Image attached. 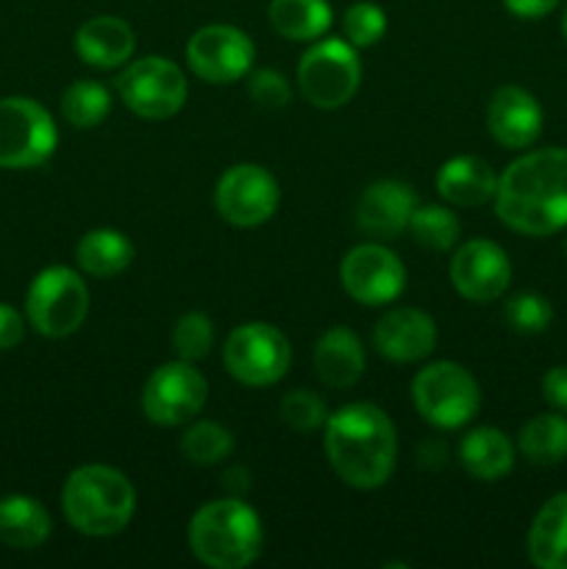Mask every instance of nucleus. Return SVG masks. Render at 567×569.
Returning <instances> with one entry per match:
<instances>
[{"label":"nucleus","instance_id":"2eb2a0df","mask_svg":"<svg viewBox=\"0 0 567 569\" xmlns=\"http://www.w3.org/2000/svg\"><path fill=\"white\" fill-rule=\"evenodd\" d=\"M511 281V261L500 244L470 239L450 261V283L470 303H489L506 292Z\"/></svg>","mask_w":567,"mask_h":569},{"label":"nucleus","instance_id":"f257e3e1","mask_svg":"<svg viewBox=\"0 0 567 569\" xmlns=\"http://www.w3.org/2000/svg\"><path fill=\"white\" fill-rule=\"evenodd\" d=\"M495 214L526 237H550L567 226V148H543L511 161L498 176Z\"/></svg>","mask_w":567,"mask_h":569},{"label":"nucleus","instance_id":"f03ea898","mask_svg":"<svg viewBox=\"0 0 567 569\" xmlns=\"http://www.w3.org/2000/svg\"><path fill=\"white\" fill-rule=\"evenodd\" d=\"M328 465L354 489L384 487L398 461V431L384 409L372 403H348L326 420L322 437Z\"/></svg>","mask_w":567,"mask_h":569},{"label":"nucleus","instance_id":"4468645a","mask_svg":"<svg viewBox=\"0 0 567 569\" xmlns=\"http://www.w3.org/2000/svg\"><path fill=\"white\" fill-rule=\"evenodd\" d=\"M256 48L245 31L233 26H206L187 42V64L200 81L233 83L253 67Z\"/></svg>","mask_w":567,"mask_h":569},{"label":"nucleus","instance_id":"c756f323","mask_svg":"<svg viewBox=\"0 0 567 569\" xmlns=\"http://www.w3.org/2000/svg\"><path fill=\"white\" fill-rule=\"evenodd\" d=\"M183 459L200 467H215L233 453V433L220 422H195L181 437Z\"/></svg>","mask_w":567,"mask_h":569},{"label":"nucleus","instance_id":"b1692460","mask_svg":"<svg viewBox=\"0 0 567 569\" xmlns=\"http://www.w3.org/2000/svg\"><path fill=\"white\" fill-rule=\"evenodd\" d=\"M48 509L28 495L0 498V542L17 550H33L50 537Z\"/></svg>","mask_w":567,"mask_h":569},{"label":"nucleus","instance_id":"a211bd4d","mask_svg":"<svg viewBox=\"0 0 567 569\" xmlns=\"http://www.w3.org/2000/svg\"><path fill=\"white\" fill-rule=\"evenodd\" d=\"M417 209V194L409 183L384 178L370 183L356 203V222L365 233L392 239L409 231V220Z\"/></svg>","mask_w":567,"mask_h":569},{"label":"nucleus","instance_id":"393cba45","mask_svg":"<svg viewBox=\"0 0 567 569\" xmlns=\"http://www.w3.org/2000/svg\"><path fill=\"white\" fill-rule=\"evenodd\" d=\"M76 261L87 276L92 278H115L128 270L133 261L131 239L115 228H94L83 233L76 248Z\"/></svg>","mask_w":567,"mask_h":569},{"label":"nucleus","instance_id":"423d86ee","mask_svg":"<svg viewBox=\"0 0 567 569\" xmlns=\"http://www.w3.org/2000/svg\"><path fill=\"white\" fill-rule=\"evenodd\" d=\"M361 83V64L348 39H320L298 64V87L306 103L334 111L350 103Z\"/></svg>","mask_w":567,"mask_h":569},{"label":"nucleus","instance_id":"9d476101","mask_svg":"<svg viewBox=\"0 0 567 569\" xmlns=\"http://www.w3.org/2000/svg\"><path fill=\"white\" fill-rule=\"evenodd\" d=\"M117 94L142 120H170L187 103V76L165 56H145L117 76Z\"/></svg>","mask_w":567,"mask_h":569},{"label":"nucleus","instance_id":"cd10ccee","mask_svg":"<svg viewBox=\"0 0 567 569\" xmlns=\"http://www.w3.org/2000/svg\"><path fill=\"white\" fill-rule=\"evenodd\" d=\"M111 111V92L100 81L83 78L61 94V114L76 128H98Z\"/></svg>","mask_w":567,"mask_h":569},{"label":"nucleus","instance_id":"9b49d317","mask_svg":"<svg viewBox=\"0 0 567 569\" xmlns=\"http://www.w3.org/2000/svg\"><path fill=\"white\" fill-rule=\"evenodd\" d=\"M209 398V383L192 361H167L150 372L142 389V411L150 422L165 428L192 422Z\"/></svg>","mask_w":567,"mask_h":569},{"label":"nucleus","instance_id":"f704fd0d","mask_svg":"<svg viewBox=\"0 0 567 569\" xmlns=\"http://www.w3.org/2000/svg\"><path fill=\"white\" fill-rule=\"evenodd\" d=\"M248 94L259 109L278 111L284 106H289L292 100V89H289V81L278 70H256L248 81Z\"/></svg>","mask_w":567,"mask_h":569},{"label":"nucleus","instance_id":"aec40b11","mask_svg":"<svg viewBox=\"0 0 567 569\" xmlns=\"http://www.w3.org/2000/svg\"><path fill=\"white\" fill-rule=\"evenodd\" d=\"M495 189H498V176L478 156H454L437 172V192L461 209L489 203L495 198Z\"/></svg>","mask_w":567,"mask_h":569},{"label":"nucleus","instance_id":"6e6552de","mask_svg":"<svg viewBox=\"0 0 567 569\" xmlns=\"http://www.w3.org/2000/svg\"><path fill=\"white\" fill-rule=\"evenodd\" d=\"M59 128L44 106L31 98L0 100V167L28 170L56 153Z\"/></svg>","mask_w":567,"mask_h":569},{"label":"nucleus","instance_id":"0eeeda50","mask_svg":"<svg viewBox=\"0 0 567 569\" xmlns=\"http://www.w3.org/2000/svg\"><path fill=\"white\" fill-rule=\"evenodd\" d=\"M26 311L31 326L42 337H70L83 326L89 315L87 283L70 267H48L28 287Z\"/></svg>","mask_w":567,"mask_h":569},{"label":"nucleus","instance_id":"ddd939ff","mask_svg":"<svg viewBox=\"0 0 567 569\" xmlns=\"http://www.w3.org/2000/svg\"><path fill=\"white\" fill-rule=\"evenodd\" d=\"M342 289L361 306H387L406 287V267L389 248L376 242L356 244L339 264Z\"/></svg>","mask_w":567,"mask_h":569},{"label":"nucleus","instance_id":"f8f14e48","mask_svg":"<svg viewBox=\"0 0 567 569\" xmlns=\"http://www.w3.org/2000/svg\"><path fill=\"white\" fill-rule=\"evenodd\" d=\"M281 203V189L261 164H233L215 187V209L237 228H256L270 220Z\"/></svg>","mask_w":567,"mask_h":569},{"label":"nucleus","instance_id":"c85d7f7f","mask_svg":"<svg viewBox=\"0 0 567 569\" xmlns=\"http://www.w3.org/2000/svg\"><path fill=\"white\" fill-rule=\"evenodd\" d=\"M409 233L417 244L434 253H445L459 242V217L445 206H417L409 220Z\"/></svg>","mask_w":567,"mask_h":569},{"label":"nucleus","instance_id":"bb28decb","mask_svg":"<svg viewBox=\"0 0 567 569\" xmlns=\"http://www.w3.org/2000/svg\"><path fill=\"white\" fill-rule=\"evenodd\" d=\"M517 448L531 465H559L567 459V420L561 415H537L520 428Z\"/></svg>","mask_w":567,"mask_h":569},{"label":"nucleus","instance_id":"4c0bfd02","mask_svg":"<svg viewBox=\"0 0 567 569\" xmlns=\"http://www.w3.org/2000/svg\"><path fill=\"white\" fill-rule=\"evenodd\" d=\"M561 0H504L506 9L520 20H539V17L550 14Z\"/></svg>","mask_w":567,"mask_h":569},{"label":"nucleus","instance_id":"e433bc0d","mask_svg":"<svg viewBox=\"0 0 567 569\" xmlns=\"http://www.w3.org/2000/svg\"><path fill=\"white\" fill-rule=\"evenodd\" d=\"M543 398L554 409L567 411V367H550L543 376Z\"/></svg>","mask_w":567,"mask_h":569},{"label":"nucleus","instance_id":"72a5a7b5","mask_svg":"<svg viewBox=\"0 0 567 569\" xmlns=\"http://www.w3.org/2000/svg\"><path fill=\"white\" fill-rule=\"evenodd\" d=\"M281 420L298 433L317 431L328 420L326 400L317 392H311V389H292L281 400Z\"/></svg>","mask_w":567,"mask_h":569},{"label":"nucleus","instance_id":"473e14b6","mask_svg":"<svg viewBox=\"0 0 567 569\" xmlns=\"http://www.w3.org/2000/svg\"><path fill=\"white\" fill-rule=\"evenodd\" d=\"M342 31L354 48H372L387 33V14L376 3H354L342 17Z\"/></svg>","mask_w":567,"mask_h":569},{"label":"nucleus","instance_id":"f3484780","mask_svg":"<svg viewBox=\"0 0 567 569\" xmlns=\"http://www.w3.org/2000/svg\"><path fill=\"white\" fill-rule=\"evenodd\" d=\"M487 128L498 144L509 150L531 148L543 133V106L528 89L506 83L495 89L487 106Z\"/></svg>","mask_w":567,"mask_h":569},{"label":"nucleus","instance_id":"c9c22d12","mask_svg":"<svg viewBox=\"0 0 567 569\" xmlns=\"http://www.w3.org/2000/svg\"><path fill=\"white\" fill-rule=\"evenodd\" d=\"M22 333H26V322H22L20 311L0 303V350L17 348L22 342Z\"/></svg>","mask_w":567,"mask_h":569},{"label":"nucleus","instance_id":"20e7f679","mask_svg":"<svg viewBox=\"0 0 567 569\" xmlns=\"http://www.w3.org/2000/svg\"><path fill=\"white\" fill-rule=\"evenodd\" d=\"M61 509L67 522L83 537H115L131 522L137 511V492L115 467L83 465L64 481Z\"/></svg>","mask_w":567,"mask_h":569},{"label":"nucleus","instance_id":"1a4fd4ad","mask_svg":"<svg viewBox=\"0 0 567 569\" xmlns=\"http://www.w3.org/2000/svg\"><path fill=\"white\" fill-rule=\"evenodd\" d=\"M222 361L233 381L245 387H272L287 376L292 348L270 322H245L228 333Z\"/></svg>","mask_w":567,"mask_h":569},{"label":"nucleus","instance_id":"7ed1b4c3","mask_svg":"<svg viewBox=\"0 0 567 569\" xmlns=\"http://www.w3.org/2000/svg\"><path fill=\"white\" fill-rule=\"evenodd\" d=\"M187 542L200 565L242 569L261 556L265 528L242 498H222L195 511L187 528Z\"/></svg>","mask_w":567,"mask_h":569},{"label":"nucleus","instance_id":"dca6fc26","mask_svg":"<svg viewBox=\"0 0 567 569\" xmlns=\"http://www.w3.org/2000/svg\"><path fill=\"white\" fill-rule=\"evenodd\" d=\"M372 345L378 353L398 365H415L437 348V322L431 315L411 306L387 311L372 328Z\"/></svg>","mask_w":567,"mask_h":569},{"label":"nucleus","instance_id":"5701e85b","mask_svg":"<svg viewBox=\"0 0 567 569\" xmlns=\"http://www.w3.org/2000/svg\"><path fill=\"white\" fill-rule=\"evenodd\" d=\"M528 556L539 569H567V492L537 511L528 528Z\"/></svg>","mask_w":567,"mask_h":569},{"label":"nucleus","instance_id":"6ab92c4d","mask_svg":"<svg viewBox=\"0 0 567 569\" xmlns=\"http://www.w3.org/2000/svg\"><path fill=\"white\" fill-rule=\"evenodd\" d=\"M133 28L115 14H98L76 31V53L98 70H115L133 56Z\"/></svg>","mask_w":567,"mask_h":569},{"label":"nucleus","instance_id":"412c9836","mask_svg":"<svg viewBox=\"0 0 567 569\" xmlns=\"http://www.w3.org/2000/svg\"><path fill=\"white\" fill-rule=\"evenodd\" d=\"M365 348L348 328H331L315 345V372L326 387L348 389L365 372Z\"/></svg>","mask_w":567,"mask_h":569},{"label":"nucleus","instance_id":"7c9ffc66","mask_svg":"<svg viewBox=\"0 0 567 569\" xmlns=\"http://www.w3.org/2000/svg\"><path fill=\"white\" fill-rule=\"evenodd\" d=\"M170 339L178 359L192 361L195 365V361L206 359L211 353V345H215V322L203 311H189V315L178 317Z\"/></svg>","mask_w":567,"mask_h":569},{"label":"nucleus","instance_id":"39448f33","mask_svg":"<svg viewBox=\"0 0 567 569\" xmlns=\"http://www.w3.org/2000/svg\"><path fill=\"white\" fill-rule=\"evenodd\" d=\"M411 403L428 426L454 431L478 415L481 387L456 361H434L411 381Z\"/></svg>","mask_w":567,"mask_h":569},{"label":"nucleus","instance_id":"2f4dec72","mask_svg":"<svg viewBox=\"0 0 567 569\" xmlns=\"http://www.w3.org/2000/svg\"><path fill=\"white\" fill-rule=\"evenodd\" d=\"M504 320L511 331L517 333H543L554 322V306L545 295L537 292H520L515 298L506 300Z\"/></svg>","mask_w":567,"mask_h":569},{"label":"nucleus","instance_id":"a878e982","mask_svg":"<svg viewBox=\"0 0 567 569\" xmlns=\"http://www.w3.org/2000/svg\"><path fill=\"white\" fill-rule=\"evenodd\" d=\"M270 26L292 42H315L331 28L334 11L328 0H270Z\"/></svg>","mask_w":567,"mask_h":569},{"label":"nucleus","instance_id":"58836bf2","mask_svg":"<svg viewBox=\"0 0 567 569\" xmlns=\"http://www.w3.org/2000/svg\"><path fill=\"white\" fill-rule=\"evenodd\" d=\"M222 487L231 492V498H245V492L250 489V472L245 467H231V470L222 476Z\"/></svg>","mask_w":567,"mask_h":569},{"label":"nucleus","instance_id":"ea45409f","mask_svg":"<svg viewBox=\"0 0 567 569\" xmlns=\"http://www.w3.org/2000/svg\"><path fill=\"white\" fill-rule=\"evenodd\" d=\"M561 31H565V39H567V9H565V17H561Z\"/></svg>","mask_w":567,"mask_h":569},{"label":"nucleus","instance_id":"4be33fe9","mask_svg":"<svg viewBox=\"0 0 567 569\" xmlns=\"http://www.w3.org/2000/svg\"><path fill=\"white\" fill-rule=\"evenodd\" d=\"M459 461L478 481H500L515 467V445L504 431L493 426L472 428L459 445Z\"/></svg>","mask_w":567,"mask_h":569}]
</instances>
